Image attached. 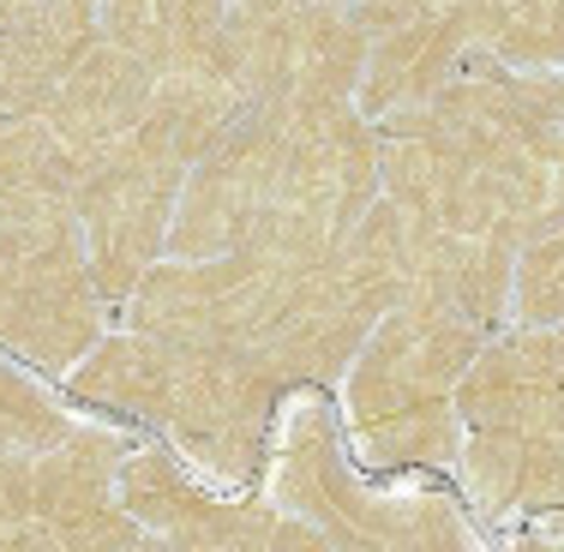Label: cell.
Returning a JSON list of instances; mask_svg holds the SVG:
<instances>
[{"instance_id":"obj_1","label":"cell","mask_w":564,"mask_h":552,"mask_svg":"<svg viewBox=\"0 0 564 552\" xmlns=\"http://www.w3.org/2000/svg\"><path fill=\"white\" fill-rule=\"evenodd\" d=\"M294 271L271 252L223 259H156L127 294V331L181 348H252L289 313Z\"/></svg>"},{"instance_id":"obj_2","label":"cell","mask_w":564,"mask_h":552,"mask_svg":"<svg viewBox=\"0 0 564 552\" xmlns=\"http://www.w3.org/2000/svg\"><path fill=\"white\" fill-rule=\"evenodd\" d=\"M181 186H186V163L163 151L144 127L109 144L102 156L78 163L73 210H78V228H85L90 277L109 301H127L132 282L169 252V223H174V205H181Z\"/></svg>"},{"instance_id":"obj_3","label":"cell","mask_w":564,"mask_h":552,"mask_svg":"<svg viewBox=\"0 0 564 552\" xmlns=\"http://www.w3.org/2000/svg\"><path fill=\"white\" fill-rule=\"evenodd\" d=\"M223 36L235 48L240 90L252 102H325L343 109L360 90L372 36L348 7H289V12H240L228 7Z\"/></svg>"},{"instance_id":"obj_4","label":"cell","mask_w":564,"mask_h":552,"mask_svg":"<svg viewBox=\"0 0 564 552\" xmlns=\"http://www.w3.org/2000/svg\"><path fill=\"white\" fill-rule=\"evenodd\" d=\"M480 343H487V331L475 318L451 313L438 301H397L360 343L355 367H348V414H355V426L414 409V402L456 397V379L480 355Z\"/></svg>"},{"instance_id":"obj_5","label":"cell","mask_w":564,"mask_h":552,"mask_svg":"<svg viewBox=\"0 0 564 552\" xmlns=\"http://www.w3.org/2000/svg\"><path fill=\"white\" fill-rule=\"evenodd\" d=\"M282 385H271L240 348H193L186 385L174 397L163 433L217 480H247L271 439V414Z\"/></svg>"},{"instance_id":"obj_6","label":"cell","mask_w":564,"mask_h":552,"mask_svg":"<svg viewBox=\"0 0 564 552\" xmlns=\"http://www.w3.org/2000/svg\"><path fill=\"white\" fill-rule=\"evenodd\" d=\"M456 414L468 433H558L564 439V336L558 325H517L480 343L456 379Z\"/></svg>"},{"instance_id":"obj_7","label":"cell","mask_w":564,"mask_h":552,"mask_svg":"<svg viewBox=\"0 0 564 552\" xmlns=\"http://www.w3.org/2000/svg\"><path fill=\"white\" fill-rule=\"evenodd\" d=\"M120 439L90 426L36 456V522H48L55 546H144V522L120 505Z\"/></svg>"},{"instance_id":"obj_8","label":"cell","mask_w":564,"mask_h":552,"mask_svg":"<svg viewBox=\"0 0 564 552\" xmlns=\"http://www.w3.org/2000/svg\"><path fill=\"white\" fill-rule=\"evenodd\" d=\"M151 90H156V73L139 55H127V48H115V43H97L55 85L43 120L66 139L73 163H90V156H102L109 144H120L127 132L144 127Z\"/></svg>"},{"instance_id":"obj_9","label":"cell","mask_w":564,"mask_h":552,"mask_svg":"<svg viewBox=\"0 0 564 552\" xmlns=\"http://www.w3.org/2000/svg\"><path fill=\"white\" fill-rule=\"evenodd\" d=\"M463 487L487 522H564V439L558 433L463 439Z\"/></svg>"},{"instance_id":"obj_10","label":"cell","mask_w":564,"mask_h":552,"mask_svg":"<svg viewBox=\"0 0 564 552\" xmlns=\"http://www.w3.org/2000/svg\"><path fill=\"white\" fill-rule=\"evenodd\" d=\"M247 109H252V97L240 90L235 48H228V36L217 31L186 66H174V73L156 78L144 132L193 169L198 156H210L228 132H235V120L247 115Z\"/></svg>"},{"instance_id":"obj_11","label":"cell","mask_w":564,"mask_h":552,"mask_svg":"<svg viewBox=\"0 0 564 552\" xmlns=\"http://www.w3.org/2000/svg\"><path fill=\"white\" fill-rule=\"evenodd\" d=\"M186 367H193V348L144 336V331H115L66 372V390H73L78 402L132 414V421H144V426H169L174 397H181V385H186Z\"/></svg>"},{"instance_id":"obj_12","label":"cell","mask_w":564,"mask_h":552,"mask_svg":"<svg viewBox=\"0 0 564 552\" xmlns=\"http://www.w3.org/2000/svg\"><path fill=\"white\" fill-rule=\"evenodd\" d=\"M468 24L456 12H433L421 24H402V31L372 36L367 48V73H360V115L384 120L402 109H421L438 85L456 73V61L468 55Z\"/></svg>"},{"instance_id":"obj_13","label":"cell","mask_w":564,"mask_h":552,"mask_svg":"<svg viewBox=\"0 0 564 552\" xmlns=\"http://www.w3.org/2000/svg\"><path fill=\"white\" fill-rule=\"evenodd\" d=\"M510 277H517V252L499 240H468L451 228L426 223L421 252H414V294L409 301H438L451 313L475 318L480 331H499L510 318Z\"/></svg>"},{"instance_id":"obj_14","label":"cell","mask_w":564,"mask_h":552,"mask_svg":"<svg viewBox=\"0 0 564 552\" xmlns=\"http://www.w3.org/2000/svg\"><path fill=\"white\" fill-rule=\"evenodd\" d=\"M228 7L235 0H97V24H102V43L139 55L163 78L223 31Z\"/></svg>"},{"instance_id":"obj_15","label":"cell","mask_w":564,"mask_h":552,"mask_svg":"<svg viewBox=\"0 0 564 552\" xmlns=\"http://www.w3.org/2000/svg\"><path fill=\"white\" fill-rule=\"evenodd\" d=\"M355 444H360V463L372 468H438L451 456H463V414H456V397L414 402V409L360 421Z\"/></svg>"},{"instance_id":"obj_16","label":"cell","mask_w":564,"mask_h":552,"mask_svg":"<svg viewBox=\"0 0 564 552\" xmlns=\"http://www.w3.org/2000/svg\"><path fill=\"white\" fill-rule=\"evenodd\" d=\"M0 186H12V193H43V198H73L78 163L43 115H24V120L0 127Z\"/></svg>"},{"instance_id":"obj_17","label":"cell","mask_w":564,"mask_h":552,"mask_svg":"<svg viewBox=\"0 0 564 552\" xmlns=\"http://www.w3.org/2000/svg\"><path fill=\"white\" fill-rule=\"evenodd\" d=\"M510 318H517V325H558L564 318V223L553 235H534L529 247L517 252Z\"/></svg>"},{"instance_id":"obj_18","label":"cell","mask_w":564,"mask_h":552,"mask_svg":"<svg viewBox=\"0 0 564 552\" xmlns=\"http://www.w3.org/2000/svg\"><path fill=\"white\" fill-rule=\"evenodd\" d=\"M55 85H61L55 66H43L12 31H0V127L24 120V115H43Z\"/></svg>"},{"instance_id":"obj_19","label":"cell","mask_w":564,"mask_h":552,"mask_svg":"<svg viewBox=\"0 0 564 552\" xmlns=\"http://www.w3.org/2000/svg\"><path fill=\"white\" fill-rule=\"evenodd\" d=\"M0 421H7L24 444H31L36 456L73 433V421H66L55 402H48L31 379H24V372H12V367H0Z\"/></svg>"},{"instance_id":"obj_20","label":"cell","mask_w":564,"mask_h":552,"mask_svg":"<svg viewBox=\"0 0 564 552\" xmlns=\"http://www.w3.org/2000/svg\"><path fill=\"white\" fill-rule=\"evenodd\" d=\"M456 0H348V12H355V24L367 36H384V31H402V24H421L433 19V12H451Z\"/></svg>"},{"instance_id":"obj_21","label":"cell","mask_w":564,"mask_h":552,"mask_svg":"<svg viewBox=\"0 0 564 552\" xmlns=\"http://www.w3.org/2000/svg\"><path fill=\"white\" fill-rule=\"evenodd\" d=\"M240 12H289V7H348V0H235Z\"/></svg>"},{"instance_id":"obj_22","label":"cell","mask_w":564,"mask_h":552,"mask_svg":"<svg viewBox=\"0 0 564 552\" xmlns=\"http://www.w3.org/2000/svg\"><path fill=\"white\" fill-rule=\"evenodd\" d=\"M85 7H97V0H85Z\"/></svg>"}]
</instances>
